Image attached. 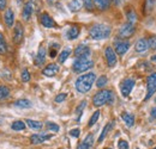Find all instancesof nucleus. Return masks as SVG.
I'll list each match as a JSON object with an SVG mask.
<instances>
[{
	"label": "nucleus",
	"instance_id": "f257e3e1",
	"mask_svg": "<svg viewBox=\"0 0 156 149\" xmlns=\"http://www.w3.org/2000/svg\"><path fill=\"white\" fill-rule=\"evenodd\" d=\"M95 80H96L95 73H87V74L80 75L76 80V90L79 93H88L91 90Z\"/></svg>",
	"mask_w": 156,
	"mask_h": 149
},
{
	"label": "nucleus",
	"instance_id": "f03ea898",
	"mask_svg": "<svg viewBox=\"0 0 156 149\" xmlns=\"http://www.w3.org/2000/svg\"><path fill=\"white\" fill-rule=\"evenodd\" d=\"M89 35H90V37L96 39V41L106 39L111 35V28L106 24H95L90 28Z\"/></svg>",
	"mask_w": 156,
	"mask_h": 149
},
{
	"label": "nucleus",
	"instance_id": "7ed1b4c3",
	"mask_svg": "<svg viewBox=\"0 0 156 149\" xmlns=\"http://www.w3.org/2000/svg\"><path fill=\"white\" fill-rule=\"evenodd\" d=\"M114 101V95L112 91H108V90H103V91H100L98 93L94 95L93 98V104L100 108V106H103L106 104H112Z\"/></svg>",
	"mask_w": 156,
	"mask_h": 149
},
{
	"label": "nucleus",
	"instance_id": "20e7f679",
	"mask_svg": "<svg viewBox=\"0 0 156 149\" xmlns=\"http://www.w3.org/2000/svg\"><path fill=\"white\" fill-rule=\"evenodd\" d=\"M93 66H94V62L91 60H89V58H87V60H76L73 66H72V68H73V71L76 73H83V72H87L90 68H93Z\"/></svg>",
	"mask_w": 156,
	"mask_h": 149
},
{
	"label": "nucleus",
	"instance_id": "39448f33",
	"mask_svg": "<svg viewBox=\"0 0 156 149\" xmlns=\"http://www.w3.org/2000/svg\"><path fill=\"white\" fill-rule=\"evenodd\" d=\"M156 92V73L150 74L147 78V95L145 100L150 99L151 95Z\"/></svg>",
	"mask_w": 156,
	"mask_h": 149
},
{
	"label": "nucleus",
	"instance_id": "423d86ee",
	"mask_svg": "<svg viewBox=\"0 0 156 149\" xmlns=\"http://www.w3.org/2000/svg\"><path fill=\"white\" fill-rule=\"evenodd\" d=\"M135 84H136V81H135L133 79H131V78L125 79V80L120 84V92H121V95H122V97H127L129 94L132 92V90H133V87H135Z\"/></svg>",
	"mask_w": 156,
	"mask_h": 149
},
{
	"label": "nucleus",
	"instance_id": "0eeeda50",
	"mask_svg": "<svg viewBox=\"0 0 156 149\" xmlns=\"http://www.w3.org/2000/svg\"><path fill=\"white\" fill-rule=\"evenodd\" d=\"M136 31V28H135V24H131V23H126L124 24L120 30H119V37L120 38H129L131 37Z\"/></svg>",
	"mask_w": 156,
	"mask_h": 149
},
{
	"label": "nucleus",
	"instance_id": "6e6552de",
	"mask_svg": "<svg viewBox=\"0 0 156 149\" xmlns=\"http://www.w3.org/2000/svg\"><path fill=\"white\" fill-rule=\"evenodd\" d=\"M91 54L90 48L87 44H80L75 49V56L77 57V60H87Z\"/></svg>",
	"mask_w": 156,
	"mask_h": 149
},
{
	"label": "nucleus",
	"instance_id": "1a4fd4ad",
	"mask_svg": "<svg viewBox=\"0 0 156 149\" xmlns=\"http://www.w3.org/2000/svg\"><path fill=\"white\" fill-rule=\"evenodd\" d=\"M114 48H115V50H114L115 54L122 56L130 49V42L129 41H117L114 44Z\"/></svg>",
	"mask_w": 156,
	"mask_h": 149
},
{
	"label": "nucleus",
	"instance_id": "9d476101",
	"mask_svg": "<svg viewBox=\"0 0 156 149\" xmlns=\"http://www.w3.org/2000/svg\"><path fill=\"white\" fill-rule=\"evenodd\" d=\"M105 56H106V60H107V63L109 67H114L117 65V54L113 50V48L107 47L105 49Z\"/></svg>",
	"mask_w": 156,
	"mask_h": 149
},
{
	"label": "nucleus",
	"instance_id": "9b49d317",
	"mask_svg": "<svg viewBox=\"0 0 156 149\" xmlns=\"http://www.w3.org/2000/svg\"><path fill=\"white\" fill-rule=\"evenodd\" d=\"M23 35H24V29L23 25L20 23H17L15 25V30H13V42L16 44H20L23 39Z\"/></svg>",
	"mask_w": 156,
	"mask_h": 149
},
{
	"label": "nucleus",
	"instance_id": "f8f14e48",
	"mask_svg": "<svg viewBox=\"0 0 156 149\" xmlns=\"http://www.w3.org/2000/svg\"><path fill=\"white\" fill-rule=\"evenodd\" d=\"M49 138H52V135H49V134H35L30 137V142L33 144H40V143L46 142Z\"/></svg>",
	"mask_w": 156,
	"mask_h": 149
},
{
	"label": "nucleus",
	"instance_id": "ddd939ff",
	"mask_svg": "<svg viewBox=\"0 0 156 149\" xmlns=\"http://www.w3.org/2000/svg\"><path fill=\"white\" fill-rule=\"evenodd\" d=\"M33 11H34V4L33 1H28L25 4V6L23 7V12H22V17L24 20H29L31 15H33Z\"/></svg>",
	"mask_w": 156,
	"mask_h": 149
},
{
	"label": "nucleus",
	"instance_id": "4468645a",
	"mask_svg": "<svg viewBox=\"0 0 156 149\" xmlns=\"http://www.w3.org/2000/svg\"><path fill=\"white\" fill-rule=\"evenodd\" d=\"M149 48V44H148V39L145 38H139L135 44V50L137 53H144L147 51Z\"/></svg>",
	"mask_w": 156,
	"mask_h": 149
},
{
	"label": "nucleus",
	"instance_id": "2eb2a0df",
	"mask_svg": "<svg viewBox=\"0 0 156 149\" xmlns=\"http://www.w3.org/2000/svg\"><path fill=\"white\" fill-rule=\"evenodd\" d=\"M94 144V135L93 134H88L87 137L84 138V141L78 146L77 149H91Z\"/></svg>",
	"mask_w": 156,
	"mask_h": 149
},
{
	"label": "nucleus",
	"instance_id": "dca6fc26",
	"mask_svg": "<svg viewBox=\"0 0 156 149\" xmlns=\"http://www.w3.org/2000/svg\"><path fill=\"white\" fill-rule=\"evenodd\" d=\"M58 72H59V66L57 63H49V65L42 71L43 75H46V76H54Z\"/></svg>",
	"mask_w": 156,
	"mask_h": 149
},
{
	"label": "nucleus",
	"instance_id": "f3484780",
	"mask_svg": "<svg viewBox=\"0 0 156 149\" xmlns=\"http://www.w3.org/2000/svg\"><path fill=\"white\" fill-rule=\"evenodd\" d=\"M41 23H42V25L44 28H54L57 25L55 22L51 18V16L48 13H42V16H41Z\"/></svg>",
	"mask_w": 156,
	"mask_h": 149
},
{
	"label": "nucleus",
	"instance_id": "a211bd4d",
	"mask_svg": "<svg viewBox=\"0 0 156 149\" xmlns=\"http://www.w3.org/2000/svg\"><path fill=\"white\" fill-rule=\"evenodd\" d=\"M44 61H46V48L41 45L39 48L36 58H35V65L36 66H41V65L44 63Z\"/></svg>",
	"mask_w": 156,
	"mask_h": 149
},
{
	"label": "nucleus",
	"instance_id": "6ab92c4d",
	"mask_svg": "<svg viewBox=\"0 0 156 149\" xmlns=\"http://www.w3.org/2000/svg\"><path fill=\"white\" fill-rule=\"evenodd\" d=\"M5 23L9 28L13 26V23H15V13L11 8H7L6 12H5Z\"/></svg>",
	"mask_w": 156,
	"mask_h": 149
},
{
	"label": "nucleus",
	"instance_id": "aec40b11",
	"mask_svg": "<svg viewBox=\"0 0 156 149\" xmlns=\"http://www.w3.org/2000/svg\"><path fill=\"white\" fill-rule=\"evenodd\" d=\"M78 35H79V28L76 26V25L71 26V28L67 30V32H66V37H67V39H70V41L76 39V38L78 37Z\"/></svg>",
	"mask_w": 156,
	"mask_h": 149
},
{
	"label": "nucleus",
	"instance_id": "412c9836",
	"mask_svg": "<svg viewBox=\"0 0 156 149\" xmlns=\"http://www.w3.org/2000/svg\"><path fill=\"white\" fill-rule=\"evenodd\" d=\"M121 118H122V121L125 122V124H126L129 128L133 127V124H135V116H133V114L127 113V112H124V113L121 114Z\"/></svg>",
	"mask_w": 156,
	"mask_h": 149
},
{
	"label": "nucleus",
	"instance_id": "4be33fe9",
	"mask_svg": "<svg viewBox=\"0 0 156 149\" xmlns=\"http://www.w3.org/2000/svg\"><path fill=\"white\" fill-rule=\"evenodd\" d=\"M83 0H72L70 4H69V8L70 11L72 12H78L82 7H83Z\"/></svg>",
	"mask_w": 156,
	"mask_h": 149
},
{
	"label": "nucleus",
	"instance_id": "5701e85b",
	"mask_svg": "<svg viewBox=\"0 0 156 149\" xmlns=\"http://www.w3.org/2000/svg\"><path fill=\"white\" fill-rule=\"evenodd\" d=\"M95 6L98 7V10H107L111 6V0H94Z\"/></svg>",
	"mask_w": 156,
	"mask_h": 149
},
{
	"label": "nucleus",
	"instance_id": "b1692460",
	"mask_svg": "<svg viewBox=\"0 0 156 149\" xmlns=\"http://www.w3.org/2000/svg\"><path fill=\"white\" fill-rule=\"evenodd\" d=\"M15 106L20 108V109H29V108L33 106V104H31V101L29 99H20V100H17L15 103Z\"/></svg>",
	"mask_w": 156,
	"mask_h": 149
},
{
	"label": "nucleus",
	"instance_id": "393cba45",
	"mask_svg": "<svg viewBox=\"0 0 156 149\" xmlns=\"http://www.w3.org/2000/svg\"><path fill=\"white\" fill-rule=\"evenodd\" d=\"M25 121H27L28 127L30 129H33V130H40L43 127V124L41 122H39V121H33V119H25Z\"/></svg>",
	"mask_w": 156,
	"mask_h": 149
},
{
	"label": "nucleus",
	"instance_id": "a878e982",
	"mask_svg": "<svg viewBox=\"0 0 156 149\" xmlns=\"http://www.w3.org/2000/svg\"><path fill=\"white\" fill-rule=\"evenodd\" d=\"M11 128H12V130L15 131H22L25 129V123L23 121H16V122L12 123Z\"/></svg>",
	"mask_w": 156,
	"mask_h": 149
},
{
	"label": "nucleus",
	"instance_id": "bb28decb",
	"mask_svg": "<svg viewBox=\"0 0 156 149\" xmlns=\"http://www.w3.org/2000/svg\"><path fill=\"white\" fill-rule=\"evenodd\" d=\"M9 95H10V88L5 85H1L0 86V101L6 99Z\"/></svg>",
	"mask_w": 156,
	"mask_h": 149
},
{
	"label": "nucleus",
	"instance_id": "cd10ccee",
	"mask_svg": "<svg viewBox=\"0 0 156 149\" xmlns=\"http://www.w3.org/2000/svg\"><path fill=\"white\" fill-rule=\"evenodd\" d=\"M70 54H71V49H70V48L64 49V50L60 53V55H59V62H60V63H64V62L67 60V57L70 56Z\"/></svg>",
	"mask_w": 156,
	"mask_h": 149
},
{
	"label": "nucleus",
	"instance_id": "c85d7f7f",
	"mask_svg": "<svg viewBox=\"0 0 156 149\" xmlns=\"http://www.w3.org/2000/svg\"><path fill=\"white\" fill-rule=\"evenodd\" d=\"M111 128H112V123H108L105 128H103V130H102V132H101V135H100V137H98V143H101L103 140H105V137L107 136V134H108V131L111 130Z\"/></svg>",
	"mask_w": 156,
	"mask_h": 149
},
{
	"label": "nucleus",
	"instance_id": "c756f323",
	"mask_svg": "<svg viewBox=\"0 0 156 149\" xmlns=\"http://www.w3.org/2000/svg\"><path fill=\"white\" fill-rule=\"evenodd\" d=\"M7 50V45H6V39L4 37V35L0 32V55H4Z\"/></svg>",
	"mask_w": 156,
	"mask_h": 149
},
{
	"label": "nucleus",
	"instance_id": "7c9ffc66",
	"mask_svg": "<svg viewBox=\"0 0 156 149\" xmlns=\"http://www.w3.org/2000/svg\"><path fill=\"white\" fill-rule=\"evenodd\" d=\"M87 106V101L85 100H83L79 105L77 106V109H76V113L78 114L77 117V122H79V119H80V116H82V113H83V110H84V108Z\"/></svg>",
	"mask_w": 156,
	"mask_h": 149
},
{
	"label": "nucleus",
	"instance_id": "2f4dec72",
	"mask_svg": "<svg viewBox=\"0 0 156 149\" xmlns=\"http://www.w3.org/2000/svg\"><path fill=\"white\" fill-rule=\"evenodd\" d=\"M58 49H59L58 43H52V44L49 45V56H51V57H55L57 53H58Z\"/></svg>",
	"mask_w": 156,
	"mask_h": 149
},
{
	"label": "nucleus",
	"instance_id": "473e14b6",
	"mask_svg": "<svg viewBox=\"0 0 156 149\" xmlns=\"http://www.w3.org/2000/svg\"><path fill=\"white\" fill-rule=\"evenodd\" d=\"M107 82H108V79H107V76L102 75V76H100V78L98 79V81H96V86H98V88H101V87H105V86L107 85Z\"/></svg>",
	"mask_w": 156,
	"mask_h": 149
},
{
	"label": "nucleus",
	"instance_id": "72a5a7b5",
	"mask_svg": "<svg viewBox=\"0 0 156 149\" xmlns=\"http://www.w3.org/2000/svg\"><path fill=\"white\" fill-rule=\"evenodd\" d=\"M136 19H137L136 12H135L133 10H130V11H127V23H131V24H135V22H136Z\"/></svg>",
	"mask_w": 156,
	"mask_h": 149
},
{
	"label": "nucleus",
	"instance_id": "f704fd0d",
	"mask_svg": "<svg viewBox=\"0 0 156 149\" xmlns=\"http://www.w3.org/2000/svg\"><path fill=\"white\" fill-rule=\"evenodd\" d=\"M98 118H100V111H95L94 112V114L91 116V118H90V121H89L88 125H89V127H93V125H94V124L98 121Z\"/></svg>",
	"mask_w": 156,
	"mask_h": 149
},
{
	"label": "nucleus",
	"instance_id": "c9c22d12",
	"mask_svg": "<svg viewBox=\"0 0 156 149\" xmlns=\"http://www.w3.org/2000/svg\"><path fill=\"white\" fill-rule=\"evenodd\" d=\"M46 127L48 128V130L53 131V132H58L59 131V125L55 124V123H53V122H47L46 123Z\"/></svg>",
	"mask_w": 156,
	"mask_h": 149
},
{
	"label": "nucleus",
	"instance_id": "e433bc0d",
	"mask_svg": "<svg viewBox=\"0 0 156 149\" xmlns=\"http://www.w3.org/2000/svg\"><path fill=\"white\" fill-rule=\"evenodd\" d=\"M153 5H154V0H145V4H144V12L148 13L149 11H151Z\"/></svg>",
	"mask_w": 156,
	"mask_h": 149
},
{
	"label": "nucleus",
	"instance_id": "4c0bfd02",
	"mask_svg": "<svg viewBox=\"0 0 156 149\" xmlns=\"http://www.w3.org/2000/svg\"><path fill=\"white\" fill-rule=\"evenodd\" d=\"M22 80H23V82H28L30 80V73H29L28 69L22 71Z\"/></svg>",
	"mask_w": 156,
	"mask_h": 149
},
{
	"label": "nucleus",
	"instance_id": "58836bf2",
	"mask_svg": "<svg viewBox=\"0 0 156 149\" xmlns=\"http://www.w3.org/2000/svg\"><path fill=\"white\" fill-rule=\"evenodd\" d=\"M83 4L87 10H93L94 8V0H83Z\"/></svg>",
	"mask_w": 156,
	"mask_h": 149
},
{
	"label": "nucleus",
	"instance_id": "ea45409f",
	"mask_svg": "<svg viewBox=\"0 0 156 149\" xmlns=\"http://www.w3.org/2000/svg\"><path fill=\"white\" fill-rule=\"evenodd\" d=\"M148 44L151 49H156V35L155 36H151V37L148 39Z\"/></svg>",
	"mask_w": 156,
	"mask_h": 149
},
{
	"label": "nucleus",
	"instance_id": "a19ab883",
	"mask_svg": "<svg viewBox=\"0 0 156 149\" xmlns=\"http://www.w3.org/2000/svg\"><path fill=\"white\" fill-rule=\"evenodd\" d=\"M118 148L119 149H129V143H127L126 141H124V140H120V141L118 142Z\"/></svg>",
	"mask_w": 156,
	"mask_h": 149
},
{
	"label": "nucleus",
	"instance_id": "79ce46f5",
	"mask_svg": "<svg viewBox=\"0 0 156 149\" xmlns=\"http://www.w3.org/2000/svg\"><path fill=\"white\" fill-rule=\"evenodd\" d=\"M66 93H60V94H58L57 97H55V103H62L65 99H66Z\"/></svg>",
	"mask_w": 156,
	"mask_h": 149
},
{
	"label": "nucleus",
	"instance_id": "37998d69",
	"mask_svg": "<svg viewBox=\"0 0 156 149\" xmlns=\"http://www.w3.org/2000/svg\"><path fill=\"white\" fill-rule=\"evenodd\" d=\"M79 134H80V130H79V129H73V130L70 131V135H71L72 137H78Z\"/></svg>",
	"mask_w": 156,
	"mask_h": 149
},
{
	"label": "nucleus",
	"instance_id": "c03bdc74",
	"mask_svg": "<svg viewBox=\"0 0 156 149\" xmlns=\"http://www.w3.org/2000/svg\"><path fill=\"white\" fill-rule=\"evenodd\" d=\"M6 7V0H0V10L2 11Z\"/></svg>",
	"mask_w": 156,
	"mask_h": 149
},
{
	"label": "nucleus",
	"instance_id": "a18cd8bd",
	"mask_svg": "<svg viewBox=\"0 0 156 149\" xmlns=\"http://www.w3.org/2000/svg\"><path fill=\"white\" fill-rule=\"evenodd\" d=\"M150 114H151V117H153V118H155L156 119V108H153V109H151Z\"/></svg>",
	"mask_w": 156,
	"mask_h": 149
},
{
	"label": "nucleus",
	"instance_id": "49530a36",
	"mask_svg": "<svg viewBox=\"0 0 156 149\" xmlns=\"http://www.w3.org/2000/svg\"><path fill=\"white\" fill-rule=\"evenodd\" d=\"M47 1H48L49 4H55V2L58 1V0H47Z\"/></svg>",
	"mask_w": 156,
	"mask_h": 149
},
{
	"label": "nucleus",
	"instance_id": "de8ad7c7",
	"mask_svg": "<svg viewBox=\"0 0 156 149\" xmlns=\"http://www.w3.org/2000/svg\"><path fill=\"white\" fill-rule=\"evenodd\" d=\"M151 61H153V62H155V63H156V55H154L153 57H151Z\"/></svg>",
	"mask_w": 156,
	"mask_h": 149
},
{
	"label": "nucleus",
	"instance_id": "09e8293b",
	"mask_svg": "<svg viewBox=\"0 0 156 149\" xmlns=\"http://www.w3.org/2000/svg\"><path fill=\"white\" fill-rule=\"evenodd\" d=\"M17 2H18V4H20V2H22V0H17Z\"/></svg>",
	"mask_w": 156,
	"mask_h": 149
},
{
	"label": "nucleus",
	"instance_id": "8fccbe9b",
	"mask_svg": "<svg viewBox=\"0 0 156 149\" xmlns=\"http://www.w3.org/2000/svg\"><path fill=\"white\" fill-rule=\"evenodd\" d=\"M155 103H156V97H155Z\"/></svg>",
	"mask_w": 156,
	"mask_h": 149
},
{
	"label": "nucleus",
	"instance_id": "3c124183",
	"mask_svg": "<svg viewBox=\"0 0 156 149\" xmlns=\"http://www.w3.org/2000/svg\"><path fill=\"white\" fill-rule=\"evenodd\" d=\"M106 149H111V148H106Z\"/></svg>",
	"mask_w": 156,
	"mask_h": 149
},
{
	"label": "nucleus",
	"instance_id": "603ef678",
	"mask_svg": "<svg viewBox=\"0 0 156 149\" xmlns=\"http://www.w3.org/2000/svg\"><path fill=\"white\" fill-rule=\"evenodd\" d=\"M154 149H156V147H155V148H154Z\"/></svg>",
	"mask_w": 156,
	"mask_h": 149
}]
</instances>
